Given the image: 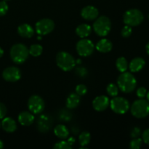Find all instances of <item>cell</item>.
Segmentation results:
<instances>
[{"label":"cell","mask_w":149,"mask_h":149,"mask_svg":"<svg viewBox=\"0 0 149 149\" xmlns=\"http://www.w3.org/2000/svg\"><path fill=\"white\" fill-rule=\"evenodd\" d=\"M117 84L121 91L125 93H130L136 88L137 80L133 74L125 71L118 77Z\"/></svg>","instance_id":"6da1fadb"},{"label":"cell","mask_w":149,"mask_h":149,"mask_svg":"<svg viewBox=\"0 0 149 149\" xmlns=\"http://www.w3.org/2000/svg\"><path fill=\"white\" fill-rule=\"evenodd\" d=\"M29 52L27 47L23 44H15L10 49V58L17 64H21L27 60Z\"/></svg>","instance_id":"7a4b0ae2"},{"label":"cell","mask_w":149,"mask_h":149,"mask_svg":"<svg viewBox=\"0 0 149 149\" xmlns=\"http://www.w3.org/2000/svg\"><path fill=\"white\" fill-rule=\"evenodd\" d=\"M131 113L138 119L146 117L149 115V102L143 98H140L132 103L131 106Z\"/></svg>","instance_id":"3957f363"},{"label":"cell","mask_w":149,"mask_h":149,"mask_svg":"<svg viewBox=\"0 0 149 149\" xmlns=\"http://www.w3.org/2000/svg\"><path fill=\"white\" fill-rule=\"evenodd\" d=\"M56 63L61 70L69 71L75 66L76 61L68 52H60L56 55Z\"/></svg>","instance_id":"277c9868"},{"label":"cell","mask_w":149,"mask_h":149,"mask_svg":"<svg viewBox=\"0 0 149 149\" xmlns=\"http://www.w3.org/2000/svg\"><path fill=\"white\" fill-rule=\"evenodd\" d=\"M111 29V22L106 16H100L95 19L93 23V29L95 32L100 36L108 35Z\"/></svg>","instance_id":"5b68a950"},{"label":"cell","mask_w":149,"mask_h":149,"mask_svg":"<svg viewBox=\"0 0 149 149\" xmlns=\"http://www.w3.org/2000/svg\"><path fill=\"white\" fill-rule=\"evenodd\" d=\"M143 14L138 9H130L125 12L123 16L124 23L131 27L140 25L143 21Z\"/></svg>","instance_id":"8992f818"},{"label":"cell","mask_w":149,"mask_h":149,"mask_svg":"<svg viewBox=\"0 0 149 149\" xmlns=\"http://www.w3.org/2000/svg\"><path fill=\"white\" fill-rule=\"evenodd\" d=\"M112 111L118 114H124L130 109V103L127 99L122 97H114L110 102Z\"/></svg>","instance_id":"52a82bcc"},{"label":"cell","mask_w":149,"mask_h":149,"mask_svg":"<svg viewBox=\"0 0 149 149\" xmlns=\"http://www.w3.org/2000/svg\"><path fill=\"white\" fill-rule=\"evenodd\" d=\"M76 49L80 56L88 57L93 54L95 46L92 41L83 38L77 42Z\"/></svg>","instance_id":"ba28073f"},{"label":"cell","mask_w":149,"mask_h":149,"mask_svg":"<svg viewBox=\"0 0 149 149\" xmlns=\"http://www.w3.org/2000/svg\"><path fill=\"white\" fill-rule=\"evenodd\" d=\"M54 28H55V23L53 20L49 18H44L39 20L36 23L35 26L36 33L40 36L49 34L53 31Z\"/></svg>","instance_id":"9c48e42d"},{"label":"cell","mask_w":149,"mask_h":149,"mask_svg":"<svg viewBox=\"0 0 149 149\" xmlns=\"http://www.w3.org/2000/svg\"><path fill=\"white\" fill-rule=\"evenodd\" d=\"M45 101L39 95H32L28 101V107L29 111L33 114H38L43 111L45 109Z\"/></svg>","instance_id":"30bf717a"},{"label":"cell","mask_w":149,"mask_h":149,"mask_svg":"<svg viewBox=\"0 0 149 149\" xmlns=\"http://www.w3.org/2000/svg\"><path fill=\"white\" fill-rule=\"evenodd\" d=\"M2 77L5 81L15 82L18 81L21 77V72L18 68L15 66L7 67L3 71Z\"/></svg>","instance_id":"8fae6325"},{"label":"cell","mask_w":149,"mask_h":149,"mask_svg":"<svg viewBox=\"0 0 149 149\" xmlns=\"http://www.w3.org/2000/svg\"><path fill=\"white\" fill-rule=\"evenodd\" d=\"M52 125V119L48 114L41 115L37 120V128L41 132H47Z\"/></svg>","instance_id":"7c38bea8"},{"label":"cell","mask_w":149,"mask_h":149,"mask_svg":"<svg viewBox=\"0 0 149 149\" xmlns=\"http://www.w3.org/2000/svg\"><path fill=\"white\" fill-rule=\"evenodd\" d=\"M109 99L106 95H100L96 97L93 100V106L94 109L97 111H103L106 110L109 106Z\"/></svg>","instance_id":"4fadbf2b"},{"label":"cell","mask_w":149,"mask_h":149,"mask_svg":"<svg viewBox=\"0 0 149 149\" xmlns=\"http://www.w3.org/2000/svg\"><path fill=\"white\" fill-rule=\"evenodd\" d=\"M98 10L94 6L84 7L81 11V15L84 20H93L98 17Z\"/></svg>","instance_id":"5bb4252c"},{"label":"cell","mask_w":149,"mask_h":149,"mask_svg":"<svg viewBox=\"0 0 149 149\" xmlns=\"http://www.w3.org/2000/svg\"><path fill=\"white\" fill-rule=\"evenodd\" d=\"M34 121V116L31 112L22 111L18 115V122L23 126H29Z\"/></svg>","instance_id":"9a60e30c"},{"label":"cell","mask_w":149,"mask_h":149,"mask_svg":"<svg viewBox=\"0 0 149 149\" xmlns=\"http://www.w3.org/2000/svg\"><path fill=\"white\" fill-rule=\"evenodd\" d=\"M145 64L146 62L143 58L137 57V58H135L134 59H132L131 61V62L130 63V70L132 73L138 72V71H140L141 70H142L143 68V67L145 66Z\"/></svg>","instance_id":"2e32d148"},{"label":"cell","mask_w":149,"mask_h":149,"mask_svg":"<svg viewBox=\"0 0 149 149\" xmlns=\"http://www.w3.org/2000/svg\"><path fill=\"white\" fill-rule=\"evenodd\" d=\"M17 33L20 36L24 38H31L34 33V30L31 26L27 23H24L17 28Z\"/></svg>","instance_id":"e0dca14e"},{"label":"cell","mask_w":149,"mask_h":149,"mask_svg":"<svg viewBox=\"0 0 149 149\" xmlns=\"http://www.w3.org/2000/svg\"><path fill=\"white\" fill-rule=\"evenodd\" d=\"M1 127L3 130L7 132H14L17 129V125L16 122L13 119L10 117L3 118V120L1 122Z\"/></svg>","instance_id":"ac0fdd59"},{"label":"cell","mask_w":149,"mask_h":149,"mask_svg":"<svg viewBox=\"0 0 149 149\" xmlns=\"http://www.w3.org/2000/svg\"><path fill=\"white\" fill-rule=\"evenodd\" d=\"M96 49L97 51L103 53H106V52H110L113 47L111 42L107 39H102L99 41L96 45Z\"/></svg>","instance_id":"d6986e66"},{"label":"cell","mask_w":149,"mask_h":149,"mask_svg":"<svg viewBox=\"0 0 149 149\" xmlns=\"http://www.w3.org/2000/svg\"><path fill=\"white\" fill-rule=\"evenodd\" d=\"M80 103V96L77 93H71L66 100V108L68 109H76Z\"/></svg>","instance_id":"ffe728a7"},{"label":"cell","mask_w":149,"mask_h":149,"mask_svg":"<svg viewBox=\"0 0 149 149\" xmlns=\"http://www.w3.org/2000/svg\"><path fill=\"white\" fill-rule=\"evenodd\" d=\"M91 26L86 23H83V24L79 25L77 26V29H76V33L79 36L80 38H86L91 33Z\"/></svg>","instance_id":"44dd1931"},{"label":"cell","mask_w":149,"mask_h":149,"mask_svg":"<svg viewBox=\"0 0 149 149\" xmlns=\"http://www.w3.org/2000/svg\"><path fill=\"white\" fill-rule=\"evenodd\" d=\"M54 133L60 139H66L69 135L68 128L63 125H58L54 129Z\"/></svg>","instance_id":"7402d4cb"},{"label":"cell","mask_w":149,"mask_h":149,"mask_svg":"<svg viewBox=\"0 0 149 149\" xmlns=\"http://www.w3.org/2000/svg\"><path fill=\"white\" fill-rule=\"evenodd\" d=\"M116 66L119 71L122 73L125 72L128 68L127 61L126 58H124V57H120V58H118L116 61Z\"/></svg>","instance_id":"603a6c76"},{"label":"cell","mask_w":149,"mask_h":149,"mask_svg":"<svg viewBox=\"0 0 149 149\" xmlns=\"http://www.w3.org/2000/svg\"><path fill=\"white\" fill-rule=\"evenodd\" d=\"M90 139H91V136H90V134L88 132H82L79 135V143L81 145V147H85L90 143Z\"/></svg>","instance_id":"cb8c5ba5"},{"label":"cell","mask_w":149,"mask_h":149,"mask_svg":"<svg viewBox=\"0 0 149 149\" xmlns=\"http://www.w3.org/2000/svg\"><path fill=\"white\" fill-rule=\"evenodd\" d=\"M42 51H43V47L38 44L32 45L29 49V54L33 57L39 56L42 53Z\"/></svg>","instance_id":"d4e9b609"},{"label":"cell","mask_w":149,"mask_h":149,"mask_svg":"<svg viewBox=\"0 0 149 149\" xmlns=\"http://www.w3.org/2000/svg\"><path fill=\"white\" fill-rule=\"evenodd\" d=\"M72 118V114L71 112L67 109H63L60 111L59 113V119L61 121H63V122H68Z\"/></svg>","instance_id":"484cf974"},{"label":"cell","mask_w":149,"mask_h":149,"mask_svg":"<svg viewBox=\"0 0 149 149\" xmlns=\"http://www.w3.org/2000/svg\"><path fill=\"white\" fill-rule=\"evenodd\" d=\"M106 90H107L108 94L110 96H111V97H116V96H117L118 93H119V88H118L117 86L115 84H113V83L109 84V85L107 86Z\"/></svg>","instance_id":"4316f807"},{"label":"cell","mask_w":149,"mask_h":149,"mask_svg":"<svg viewBox=\"0 0 149 149\" xmlns=\"http://www.w3.org/2000/svg\"><path fill=\"white\" fill-rule=\"evenodd\" d=\"M72 146L68 141H62L56 143L53 148L55 149H71Z\"/></svg>","instance_id":"83f0119b"},{"label":"cell","mask_w":149,"mask_h":149,"mask_svg":"<svg viewBox=\"0 0 149 149\" xmlns=\"http://www.w3.org/2000/svg\"><path fill=\"white\" fill-rule=\"evenodd\" d=\"M143 140L139 138H135L132 140L130 143V147L131 149H139L142 146Z\"/></svg>","instance_id":"f1b7e54d"},{"label":"cell","mask_w":149,"mask_h":149,"mask_svg":"<svg viewBox=\"0 0 149 149\" xmlns=\"http://www.w3.org/2000/svg\"><path fill=\"white\" fill-rule=\"evenodd\" d=\"M87 88L84 84H78L76 87V93L79 96H83L87 93Z\"/></svg>","instance_id":"f546056e"},{"label":"cell","mask_w":149,"mask_h":149,"mask_svg":"<svg viewBox=\"0 0 149 149\" xmlns=\"http://www.w3.org/2000/svg\"><path fill=\"white\" fill-rule=\"evenodd\" d=\"M132 33V28H131V26H127V25H126V26L122 29V31H121V34H122V36L125 38H127L129 37V36H130Z\"/></svg>","instance_id":"4dcf8cb0"},{"label":"cell","mask_w":149,"mask_h":149,"mask_svg":"<svg viewBox=\"0 0 149 149\" xmlns=\"http://www.w3.org/2000/svg\"><path fill=\"white\" fill-rule=\"evenodd\" d=\"M76 74L79 77H85L88 74V71L84 67H78L76 68Z\"/></svg>","instance_id":"1f68e13d"},{"label":"cell","mask_w":149,"mask_h":149,"mask_svg":"<svg viewBox=\"0 0 149 149\" xmlns=\"http://www.w3.org/2000/svg\"><path fill=\"white\" fill-rule=\"evenodd\" d=\"M8 4H7L5 1H0V16H3L7 13L8 11Z\"/></svg>","instance_id":"d6a6232c"},{"label":"cell","mask_w":149,"mask_h":149,"mask_svg":"<svg viewBox=\"0 0 149 149\" xmlns=\"http://www.w3.org/2000/svg\"><path fill=\"white\" fill-rule=\"evenodd\" d=\"M137 96L139 98H144L147 95V90L143 87H141L137 90Z\"/></svg>","instance_id":"836d02e7"},{"label":"cell","mask_w":149,"mask_h":149,"mask_svg":"<svg viewBox=\"0 0 149 149\" xmlns=\"http://www.w3.org/2000/svg\"><path fill=\"white\" fill-rule=\"evenodd\" d=\"M142 140L146 144L149 146V129L146 130L142 134Z\"/></svg>","instance_id":"e575fe53"},{"label":"cell","mask_w":149,"mask_h":149,"mask_svg":"<svg viewBox=\"0 0 149 149\" xmlns=\"http://www.w3.org/2000/svg\"><path fill=\"white\" fill-rule=\"evenodd\" d=\"M141 129L138 127H134L133 129H132V132H131V137L133 138H138V137L141 135Z\"/></svg>","instance_id":"d590c367"},{"label":"cell","mask_w":149,"mask_h":149,"mask_svg":"<svg viewBox=\"0 0 149 149\" xmlns=\"http://www.w3.org/2000/svg\"><path fill=\"white\" fill-rule=\"evenodd\" d=\"M6 114H7V108L2 103H0V119H3Z\"/></svg>","instance_id":"8d00e7d4"},{"label":"cell","mask_w":149,"mask_h":149,"mask_svg":"<svg viewBox=\"0 0 149 149\" xmlns=\"http://www.w3.org/2000/svg\"><path fill=\"white\" fill-rule=\"evenodd\" d=\"M146 52L147 54L149 55V42L146 45Z\"/></svg>","instance_id":"74e56055"},{"label":"cell","mask_w":149,"mask_h":149,"mask_svg":"<svg viewBox=\"0 0 149 149\" xmlns=\"http://www.w3.org/2000/svg\"><path fill=\"white\" fill-rule=\"evenodd\" d=\"M3 54H4V50L2 49V48L0 47V58H1V57H2Z\"/></svg>","instance_id":"f35d334b"},{"label":"cell","mask_w":149,"mask_h":149,"mask_svg":"<svg viewBox=\"0 0 149 149\" xmlns=\"http://www.w3.org/2000/svg\"><path fill=\"white\" fill-rule=\"evenodd\" d=\"M3 147H4V144H3L2 141H1V140H0V149L2 148Z\"/></svg>","instance_id":"ab89813d"},{"label":"cell","mask_w":149,"mask_h":149,"mask_svg":"<svg viewBox=\"0 0 149 149\" xmlns=\"http://www.w3.org/2000/svg\"><path fill=\"white\" fill-rule=\"evenodd\" d=\"M146 96H147V100H148V101L149 102V91L148 92V93H147Z\"/></svg>","instance_id":"60d3db41"},{"label":"cell","mask_w":149,"mask_h":149,"mask_svg":"<svg viewBox=\"0 0 149 149\" xmlns=\"http://www.w3.org/2000/svg\"><path fill=\"white\" fill-rule=\"evenodd\" d=\"M81 63V60H77V63Z\"/></svg>","instance_id":"b9f144b4"},{"label":"cell","mask_w":149,"mask_h":149,"mask_svg":"<svg viewBox=\"0 0 149 149\" xmlns=\"http://www.w3.org/2000/svg\"><path fill=\"white\" fill-rule=\"evenodd\" d=\"M0 127H1V122H0Z\"/></svg>","instance_id":"7bdbcfd3"},{"label":"cell","mask_w":149,"mask_h":149,"mask_svg":"<svg viewBox=\"0 0 149 149\" xmlns=\"http://www.w3.org/2000/svg\"><path fill=\"white\" fill-rule=\"evenodd\" d=\"M4 1H8V0H4Z\"/></svg>","instance_id":"ee69618b"},{"label":"cell","mask_w":149,"mask_h":149,"mask_svg":"<svg viewBox=\"0 0 149 149\" xmlns=\"http://www.w3.org/2000/svg\"><path fill=\"white\" fill-rule=\"evenodd\" d=\"M148 18H149V15H148Z\"/></svg>","instance_id":"f6af8a7d"}]
</instances>
